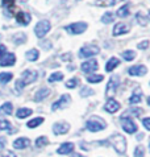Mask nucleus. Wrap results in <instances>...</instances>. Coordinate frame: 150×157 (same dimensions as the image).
<instances>
[{"label":"nucleus","instance_id":"26","mask_svg":"<svg viewBox=\"0 0 150 157\" xmlns=\"http://www.w3.org/2000/svg\"><path fill=\"white\" fill-rule=\"evenodd\" d=\"M62 79H63V74L61 71H55L49 77V79L47 81H49L50 83H54V82H58V81H62Z\"/></svg>","mask_w":150,"mask_h":157},{"label":"nucleus","instance_id":"5","mask_svg":"<svg viewBox=\"0 0 150 157\" xmlns=\"http://www.w3.org/2000/svg\"><path fill=\"white\" fill-rule=\"evenodd\" d=\"M99 52H100V49L96 45H86V46H83L82 49L79 50V57L90 58V57H92V56L99 54Z\"/></svg>","mask_w":150,"mask_h":157},{"label":"nucleus","instance_id":"46","mask_svg":"<svg viewBox=\"0 0 150 157\" xmlns=\"http://www.w3.org/2000/svg\"><path fill=\"white\" fill-rule=\"evenodd\" d=\"M7 53V48L4 46V45H0V59L3 58V56Z\"/></svg>","mask_w":150,"mask_h":157},{"label":"nucleus","instance_id":"54","mask_svg":"<svg viewBox=\"0 0 150 157\" xmlns=\"http://www.w3.org/2000/svg\"><path fill=\"white\" fill-rule=\"evenodd\" d=\"M149 151H150V143H149Z\"/></svg>","mask_w":150,"mask_h":157},{"label":"nucleus","instance_id":"40","mask_svg":"<svg viewBox=\"0 0 150 157\" xmlns=\"http://www.w3.org/2000/svg\"><path fill=\"white\" fill-rule=\"evenodd\" d=\"M25 87V85H24V82L21 81V79H17L16 81V85H15V89H16V91H17V94H20V91L23 90Z\"/></svg>","mask_w":150,"mask_h":157},{"label":"nucleus","instance_id":"36","mask_svg":"<svg viewBox=\"0 0 150 157\" xmlns=\"http://www.w3.org/2000/svg\"><path fill=\"white\" fill-rule=\"evenodd\" d=\"M90 95H94V90L90 89V87H83L81 90V97L86 98V97H90Z\"/></svg>","mask_w":150,"mask_h":157},{"label":"nucleus","instance_id":"27","mask_svg":"<svg viewBox=\"0 0 150 157\" xmlns=\"http://www.w3.org/2000/svg\"><path fill=\"white\" fill-rule=\"evenodd\" d=\"M118 17H126L128 15H129V4H125V6H122L121 8H118L117 13H116Z\"/></svg>","mask_w":150,"mask_h":157},{"label":"nucleus","instance_id":"37","mask_svg":"<svg viewBox=\"0 0 150 157\" xmlns=\"http://www.w3.org/2000/svg\"><path fill=\"white\" fill-rule=\"evenodd\" d=\"M2 4H3V7L6 8V10H9V11H12L13 4H15V0H3Z\"/></svg>","mask_w":150,"mask_h":157},{"label":"nucleus","instance_id":"38","mask_svg":"<svg viewBox=\"0 0 150 157\" xmlns=\"http://www.w3.org/2000/svg\"><path fill=\"white\" fill-rule=\"evenodd\" d=\"M78 82H79L78 78H73V79H70L67 83H66V87H67V89H75L78 85Z\"/></svg>","mask_w":150,"mask_h":157},{"label":"nucleus","instance_id":"13","mask_svg":"<svg viewBox=\"0 0 150 157\" xmlns=\"http://www.w3.org/2000/svg\"><path fill=\"white\" fill-rule=\"evenodd\" d=\"M70 131V124L67 123H57L53 125V132L55 135H65Z\"/></svg>","mask_w":150,"mask_h":157},{"label":"nucleus","instance_id":"18","mask_svg":"<svg viewBox=\"0 0 150 157\" xmlns=\"http://www.w3.org/2000/svg\"><path fill=\"white\" fill-rule=\"evenodd\" d=\"M49 95H50V90L46 89V87H42V89H39L36 93V95H34V100H36V102H41V100L47 98Z\"/></svg>","mask_w":150,"mask_h":157},{"label":"nucleus","instance_id":"50","mask_svg":"<svg viewBox=\"0 0 150 157\" xmlns=\"http://www.w3.org/2000/svg\"><path fill=\"white\" fill-rule=\"evenodd\" d=\"M74 157H84V156H82V155H75Z\"/></svg>","mask_w":150,"mask_h":157},{"label":"nucleus","instance_id":"33","mask_svg":"<svg viewBox=\"0 0 150 157\" xmlns=\"http://www.w3.org/2000/svg\"><path fill=\"white\" fill-rule=\"evenodd\" d=\"M113 21V13L112 12H105V13L101 16V23L104 24H109Z\"/></svg>","mask_w":150,"mask_h":157},{"label":"nucleus","instance_id":"7","mask_svg":"<svg viewBox=\"0 0 150 157\" xmlns=\"http://www.w3.org/2000/svg\"><path fill=\"white\" fill-rule=\"evenodd\" d=\"M120 85V82H118V77L117 75H112L109 78V82L107 85V89H105V94H107V97H111L116 93V89Z\"/></svg>","mask_w":150,"mask_h":157},{"label":"nucleus","instance_id":"21","mask_svg":"<svg viewBox=\"0 0 150 157\" xmlns=\"http://www.w3.org/2000/svg\"><path fill=\"white\" fill-rule=\"evenodd\" d=\"M118 65H120V61H118L116 57H112V58H109L107 65H105V70H107L108 73H111V71L114 70V67L118 66Z\"/></svg>","mask_w":150,"mask_h":157},{"label":"nucleus","instance_id":"17","mask_svg":"<svg viewBox=\"0 0 150 157\" xmlns=\"http://www.w3.org/2000/svg\"><path fill=\"white\" fill-rule=\"evenodd\" d=\"M30 144V140L26 137H20L17 139V140L13 141V148H16V149H25L26 147H28Z\"/></svg>","mask_w":150,"mask_h":157},{"label":"nucleus","instance_id":"11","mask_svg":"<svg viewBox=\"0 0 150 157\" xmlns=\"http://www.w3.org/2000/svg\"><path fill=\"white\" fill-rule=\"evenodd\" d=\"M128 73H129V75H132V77H142L148 73V69H146V66H144V65H137V66H132L129 70H128Z\"/></svg>","mask_w":150,"mask_h":157},{"label":"nucleus","instance_id":"23","mask_svg":"<svg viewBox=\"0 0 150 157\" xmlns=\"http://www.w3.org/2000/svg\"><path fill=\"white\" fill-rule=\"evenodd\" d=\"M33 114V111L30 110V108H19L16 112V116L19 117V119H25V117H28Z\"/></svg>","mask_w":150,"mask_h":157},{"label":"nucleus","instance_id":"42","mask_svg":"<svg viewBox=\"0 0 150 157\" xmlns=\"http://www.w3.org/2000/svg\"><path fill=\"white\" fill-rule=\"evenodd\" d=\"M149 40H144L142 42H140L138 44V45H137V48H138V49H142V50H145V49H148V48H149Z\"/></svg>","mask_w":150,"mask_h":157},{"label":"nucleus","instance_id":"45","mask_svg":"<svg viewBox=\"0 0 150 157\" xmlns=\"http://www.w3.org/2000/svg\"><path fill=\"white\" fill-rule=\"evenodd\" d=\"M142 124L148 131H150V117H145V119L142 120Z\"/></svg>","mask_w":150,"mask_h":157},{"label":"nucleus","instance_id":"24","mask_svg":"<svg viewBox=\"0 0 150 157\" xmlns=\"http://www.w3.org/2000/svg\"><path fill=\"white\" fill-rule=\"evenodd\" d=\"M12 111H13V106H12V103H9V102L4 103L3 106L0 107V114H4V115H11V114H12Z\"/></svg>","mask_w":150,"mask_h":157},{"label":"nucleus","instance_id":"51","mask_svg":"<svg viewBox=\"0 0 150 157\" xmlns=\"http://www.w3.org/2000/svg\"><path fill=\"white\" fill-rule=\"evenodd\" d=\"M148 104H149V106H150V97L148 98Z\"/></svg>","mask_w":150,"mask_h":157},{"label":"nucleus","instance_id":"20","mask_svg":"<svg viewBox=\"0 0 150 157\" xmlns=\"http://www.w3.org/2000/svg\"><path fill=\"white\" fill-rule=\"evenodd\" d=\"M141 99H142V91L140 89H136L134 93L132 94V97L129 98V102H130V104H137L141 102Z\"/></svg>","mask_w":150,"mask_h":157},{"label":"nucleus","instance_id":"28","mask_svg":"<svg viewBox=\"0 0 150 157\" xmlns=\"http://www.w3.org/2000/svg\"><path fill=\"white\" fill-rule=\"evenodd\" d=\"M42 123H43V117H36V119L28 121L26 125H28L29 128H36V127H38V125H41Z\"/></svg>","mask_w":150,"mask_h":157},{"label":"nucleus","instance_id":"47","mask_svg":"<svg viewBox=\"0 0 150 157\" xmlns=\"http://www.w3.org/2000/svg\"><path fill=\"white\" fill-rule=\"evenodd\" d=\"M6 144H7L6 137H0V149H3V148L6 147Z\"/></svg>","mask_w":150,"mask_h":157},{"label":"nucleus","instance_id":"29","mask_svg":"<svg viewBox=\"0 0 150 157\" xmlns=\"http://www.w3.org/2000/svg\"><path fill=\"white\" fill-rule=\"evenodd\" d=\"M121 57L124 58L125 61H133L136 58V52L133 50H125L121 53Z\"/></svg>","mask_w":150,"mask_h":157},{"label":"nucleus","instance_id":"30","mask_svg":"<svg viewBox=\"0 0 150 157\" xmlns=\"http://www.w3.org/2000/svg\"><path fill=\"white\" fill-rule=\"evenodd\" d=\"M26 41V36L24 33H16L15 36H13V42L17 44V45H20V44H24Z\"/></svg>","mask_w":150,"mask_h":157},{"label":"nucleus","instance_id":"53","mask_svg":"<svg viewBox=\"0 0 150 157\" xmlns=\"http://www.w3.org/2000/svg\"><path fill=\"white\" fill-rule=\"evenodd\" d=\"M149 19H150V11H149Z\"/></svg>","mask_w":150,"mask_h":157},{"label":"nucleus","instance_id":"31","mask_svg":"<svg viewBox=\"0 0 150 157\" xmlns=\"http://www.w3.org/2000/svg\"><path fill=\"white\" fill-rule=\"evenodd\" d=\"M12 78H13L12 73H0V82L2 83H8V82H11Z\"/></svg>","mask_w":150,"mask_h":157},{"label":"nucleus","instance_id":"25","mask_svg":"<svg viewBox=\"0 0 150 157\" xmlns=\"http://www.w3.org/2000/svg\"><path fill=\"white\" fill-rule=\"evenodd\" d=\"M104 79L103 75H100V74H90V75L87 77V81L90 82V83H99Z\"/></svg>","mask_w":150,"mask_h":157},{"label":"nucleus","instance_id":"8","mask_svg":"<svg viewBox=\"0 0 150 157\" xmlns=\"http://www.w3.org/2000/svg\"><path fill=\"white\" fill-rule=\"evenodd\" d=\"M98 67H99V63H98V61L96 59H90V61H84L82 65H81V69H82V71L83 73H94L98 70Z\"/></svg>","mask_w":150,"mask_h":157},{"label":"nucleus","instance_id":"39","mask_svg":"<svg viewBox=\"0 0 150 157\" xmlns=\"http://www.w3.org/2000/svg\"><path fill=\"white\" fill-rule=\"evenodd\" d=\"M145 155V149H144V147H136V151H134V157H144Z\"/></svg>","mask_w":150,"mask_h":157},{"label":"nucleus","instance_id":"16","mask_svg":"<svg viewBox=\"0 0 150 157\" xmlns=\"http://www.w3.org/2000/svg\"><path fill=\"white\" fill-rule=\"evenodd\" d=\"M16 20L17 23L21 24V25H28L30 23V20H32V17H30L29 13H26V12H19V13L16 15Z\"/></svg>","mask_w":150,"mask_h":157},{"label":"nucleus","instance_id":"48","mask_svg":"<svg viewBox=\"0 0 150 157\" xmlns=\"http://www.w3.org/2000/svg\"><path fill=\"white\" fill-rule=\"evenodd\" d=\"M2 157H16V155L13 153V152H11V151H8V152H6Z\"/></svg>","mask_w":150,"mask_h":157},{"label":"nucleus","instance_id":"44","mask_svg":"<svg viewBox=\"0 0 150 157\" xmlns=\"http://www.w3.org/2000/svg\"><path fill=\"white\" fill-rule=\"evenodd\" d=\"M142 110L141 108H132L130 110V114H133V116H140V114H142Z\"/></svg>","mask_w":150,"mask_h":157},{"label":"nucleus","instance_id":"14","mask_svg":"<svg viewBox=\"0 0 150 157\" xmlns=\"http://www.w3.org/2000/svg\"><path fill=\"white\" fill-rule=\"evenodd\" d=\"M16 56L13 53H6L3 56V58L0 59V66H12L15 65Z\"/></svg>","mask_w":150,"mask_h":157},{"label":"nucleus","instance_id":"15","mask_svg":"<svg viewBox=\"0 0 150 157\" xmlns=\"http://www.w3.org/2000/svg\"><path fill=\"white\" fill-rule=\"evenodd\" d=\"M128 32H129V28H128L126 24H124V23H117L116 25H114L112 34H113V36H120V34H125Z\"/></svg>","mask_w":150,"mask_h":157},{"label":"nucleus","instance_id":"22","mask_svg":"<svg viewBox=\"0 0 150 157\" xmlns=\"http://www.w3.org/2000/svg\"><path fill=\"white\" fill-rule=\"evenodd\" d=\"M25 57L28 61H30V62H34V61H37L38 57H39V52L37 49H30V50L26 52Z\"/></svg>","mask_w":150,"mask_h":157},{"label":"nucleus","instance_id":"49","mask_svg":"<svg viewBox=\"0 0 150 157\" xmlns=\"http://www.w3.org/2000/svg\"><path fill=\"white\" fill-rule=\"evenodd\" d=\"M62 59H71V54H70V53H67V54H63L62 56Z\"/></svg>","mask_w":150,"mask_h":157},{"label":"nucleus","instance_id":"12","mask_svg":"<svg viewBox=\"0 0 150 157\" xmlns=\"http://www.w3.org/2000/svg\"><path fill=\"white\" fill-rule=\"evenodd\" d=\"M120 103L117 102V100H114V99H108V102L105 103V106H104V110L107 111V112H109V114H113V112H116V111H118L120 110Z\"/></svg>","mask_w":150,"mask_h":157},{"label":"nucleus","instance_id":"32","mask_svg":"<svg viewBox=\"0 0 150 157\" xmlns=\"http://www.w3.org/2000/svg\"><path fill=\"white\" fill-rule=\"evenodd\" d=\"M47 144H49V139L46 136H39L36 140V147H38V148H42V147L47 145Z\"/></svg>","mask_w":150,"mask_h":157},{"label":"nucleus","instance_id":"2","mask_svg":"<svg viewBox=\"0 0 150 157\" xmlns=\"http://www.w3.org/2000/svg\"><path fill=\"white\" fill-rule=\"evenodd\" d=\"M107 124L103 119H100L98 116H92L90 120H87V124H86V128L91 132H99V131H103Z\"/></svg>","mask_w":150,"mask_h":157},{"label":"nucleus","instance_id":"4","mask_svg":"<svg viewBox=\"0 0 150 157\" xmlns=\"http://www.w3.org/2000/svg\"><path fill=\"white\" fill-rule=\"evenodd\" d=\"M120 123H121V127L122 129L125 131L126 133H134L137 132V124L132 120V117L129 116H122L120 119Z\"/></svg>","mask_w":150,"mask_h":157},{"label":"nucleus","instance_id":"35","mask_svg":"<svg viewBox=\"0 0 150 157\" xmlns=\"http://www.w3.org/2000/svg\"><path fill=\"white\" fill-rule=\"evenodd\" d=\"M136 17H137V21H138V24H140V25H142V27L148 25V17L145 16L144 13H141V12H137Z\"/></svg>","mask_w":150,"mask_h":157},{"label":"nucleus","instance_id":"34","mask_svg":"<svg viewBox=\"0 0 150 157\" xmlns=\"http://www.w3.org/2000/svg\"><path fill=\"white\" fill-rule=\"evenodd\" d=\"M0 131H8L11 132V123L6 119H0Z\"/></svg>","mask_w":150,"mask_h":157},{"label":"nucleus","instance_id":"1","mask_svg":"<svg viewBox=\"0 0 150 157\" xmlns=\"http://www.w3.org/2000/svg\"><path fill=\"white\" fill-rule=\"evenodd\" d=\"M108 141L112 144V147L114 148V151H116L118 155H124L126 152V140L122 135L114 133L113 136L109 137Z\"/></svg>","mask_w":150,"mask_h":157},{"label":"nucleus","instance_id":"9","mask_svg":"<svg viewBox=\"0 0 150 157\" xmlns=\"http://www.w3.org/2000/svg\"><path fill=\"white\" fill-rule=\"evenodd\" d=\"M70 100H71L70 95H67V94L62 95V97H61L58 100H55V102L51 104V110L53 111H57V110H61V108L67 107V104L70 103Z\"/></svg>","mask_w":150,"mask_h":157},{"label":"nucleus","instance_id":"43","mask_svg":"<svg viewBox=\"0 0 150 157\" xmlns=\"http://www.w3.org/2000/svg\"><path fill=\"white\" fill-rule=\"evenodd\" d=\"M39 45H41L45 50H49L50 48H51V42H50V41H47V40H43V41L39 42Z\"/></svg>","mask_w":150,"mask_h":157},{"label":"nucleus","instance_id":"6","mask_svg":"<svg viewBox=\"0 0 150 157\" xmlns=\"http://www.w3.org/2000/svg\"><path fill=\"white\" fill-rule=\"evenodd\" d=\"M65 29L67 30V33H70V34H81L83 32H86L87 24L83 23V21H79V23H74V24L67 25Z\"/></svg>","mask_w":150,"mask_h":157},{"label":"nucleus","instance_id":"3","mask_svg":"<svg viewBox=\"0 0 150 157\" xmlns=\"http://www.w3.org/2000/svg\"><path fill=\"white\" fill-rule=\"evenodd\" d=\"M50 21L49 20H41L38 21L37 25L34 27V33H36V36L38 38H42L43 36H46L47 32L50 30Z\"/></svg>","mask_w":150,"mask_h":157},{"label":"nucleus","instance_id":"41","mask_svg":"<svg viewBox=\"0 0 150 157\" xmlns=\"http://www.w3.org/2000/svg\"><path fill=\"white\" fill-rule=\"evenodd\" d=\"M116 3V0H109V2H105V0H98V2H96V4H98V6H113V4Z\"/></svg>","mask_w":150,"mask_h":157},{"label":"nucleus","instance_id":"10","mask_svg":"<svg viewBox=\"0 0 150 157\" xmlns=\"http://www.w3.org/2000/svg\"><path fill=\"white\" fill-rule=\"evenodd\" d=\"M38 78V73L34 70H25L23 74H21V81L24 82V85H29L36 82V79Z\"/></svg>","mask_w":150,"mask_h":157},{"label":"nucleus","instance_id":"19","mask_svg":"<svg viewBox=\"0 0 150 157\" xmlns=\"http://www.w3.org/2000/svg\"><path fill=\"white\" fill-rule=\"evenodd\" d=\"M73 151H74V144L73 143H63L62 145L57 149V152H58L59 155H69V153H71Z\"/></svg>","mask_w":150,"mask_h":157},{"label":"nucleus","instance_id":"52","mask_svg":"<svg viewBox=\"0 0 150 157\" xmlns=\"http://www.w3.org/2000/svg\"><path fill=\"white\" fill-rule=\"evenodd\" d=\"M21 2H28V0H21Z\"/></svg>","mask_w":150,"mask_h":157}]
</instances>
